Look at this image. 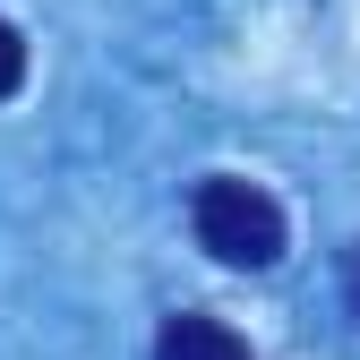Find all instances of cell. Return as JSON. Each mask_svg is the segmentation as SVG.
I'll return each mask as SVG.
<instances>
[{
	"instance_id": "1",
	"label": "cell",
	"mask_w": 360,
	"mask_h": 360,
	"mask_svg": "<svg viewBox=\"0 0 360 360\" xmlns=\"http://www.w3.org/2000/svg\"><path fill=\"white\" fill-rule=\"evenodd\" d=\"M198 249L223 266H275L283 257V206L257 189V180H206L198 189Z\"/></svg>"
},
{
	"instance_id": "2",
	"label": "cell",
	"mask_w": 360,
	"mask_h": 360,
	"mask_svg": "<svg viewBox=\"0 0 360 360\" xmlns=\"http://www.w3.org/2000/svg\"><path fill=\"white\" fill-rule=\"evenodd\" d=\"M155 360H249V343L223 318H172L163 343H155Z\"/></svg>"
},
{
	"instance_id": "3",
	"label": "cell",
	"mask_w": 360,
	"mask_h": 360,
	"mask_svg": "<svg viewBox=\"0 0 360 360\" xmlns=\"http://www.w3.org/2000/svg\"><path fill=\"white\" fill-rule=\"evenodd\" d=\"M18 86H26V43H18V26H9V18H0V103H9Z\"/></svg>"
},
{
	"instance_id": "4",
	"label": "cell",
	"mask_w": 360,
	"mask_h": 360,
	"mask_svg": "<svg viewBox=\"0 0 360 360\" xmlns=\"http://www.w3.org/2000/svg\"><path fill=\"white\" fill-rule=\"evenodd\" d=\"M343 300H352V318H360V240H352V257H343Z\"/></svg>"
}]
</instances>
